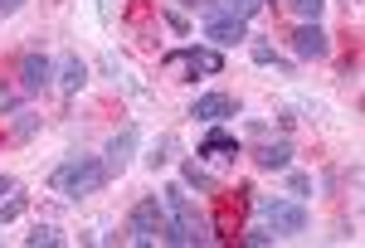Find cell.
Listing matches in <instances>:
<instances>
[{
    "label": "cell",
    "instance_id": "cell-1",
    "mask_svg": "<svg viewBox=\"0 0 365 248\" xmlns=\"http://www.w3.org/2000/svg\"><path fill=\"white\" fill-rule=\"evenodd\" d=\"M161 195H166V210H170V224H166V239H161V244L185 248V244H210V239H215V234H210V219L195 210V200L185 195L180 180H170Z\"/></svg>",
    "mask_w": 365,
    "mask_h": 248
},
{
    "label": "cell",
    "instance_id": "cell-2",
    "mask_svg": "<svg viewBox=\"0 0 365 248\" xmlns=\"http://www.w3.org/2000/svg\"><path fill=\"white\" fill-rule=\"evenodd\" d=\"M103 185H108L103 156H68V161L54 165V175H49V190L63 195V200H83V195L103 190Z\"/></svg>",
    "mask_w": 365,
    "mask_h": 248
},
{
    "label": "cell",
    "instance_id": "cell-3",
    "mask_svg": "<svg viewBox=\"0 0 365 248\" xmlns=\"http://www.w3.org/2000/svg\"><path fill=\"white\" fill-rule=\"evenodd\" d=\"M258 215L268 219V229H273V239H292V234H302L312 224V215H307V205L302 200H258Z\"/></svg>",
    "mask_w": 365,
    "mask_h": 248
},
{
    "label": "cell",
    "instance_id": "cell-4",
    "mask_svg": "<svg viewBox=\"0 0 365 248\" xmlns=\"http://www.w3.org/2000/svg\"><path fill=\"white\" fill-rule=\"evenodd\" d=\"M161 63H166L170 73H190V78H195V73H210V78H215V73H225V54H220L215 44H210V49H205V44H190V49H170Z\"/></svg>",
    "mask_w": 365,
    "mask_h": 248
},
{
    "label": "cell",
    "instance_id": "cell-5",
    "mask_svg": "<svg viewBox=\"0 0 365 248\" xmlns=\"http://www.w3.org/2000/svg\"><path fill=\"white\" fill-rule=\"evenodd\" d=\"M166 205L161 200H141L137 210H132V219H127V239L132 244H156V239H166Z\"/></svg>",
    "mask_w": 365,
    "mask_h": 248
},
{
    "label": "cell",
    "instance_id": "cell-6",
    "mask_svg": "<svg viewBox=\"0 0 365 248\" xmlns=\"http://www.w3.org/2000/svg\"><path fill=\"white\" fill-rule=\"evenodd\" d=\"M205 39H210L215 49H234V44L249 39V20H239V15H229V10L205 15Z\"/></svg>",
    "mask_w": 365,
    "mask_h": 248
},
{
    "label": "cell",
    "instance_id": "cell-7",
    "mask_svg": "<svg viewBox=\"0 0 365 248\" xmlns=\"http://www.w3.org/2000/svg\"><path fill=\"white\" fill-rule=\"evenodd\" d=\"M137 146H141V132L132 127V122H127V127H122V132L108 141V151H103V170H108V180H113V175H122V170L132 165Z\"/></svg>",
    "mask_w": 365,
    "mask_h": 248
},
{
    "label": "cell",
    "instance_id": "cell-8",
    "mask_svg": "<svg viewBox=\"0 0 365 248\" xmlns=\"http://www.w3.org/2000/svg\"><path fill=\"white\" fill-rule=\"evenodd\" d=\"M292 54L297 58H327L331 54V34L322 29V20H302L292 29Z\"/></svg>",
    "mask_w": 365,
    "mask_h": 248
},
{
    "label": "cell",
    "instance_id": "cell-9",
    "mask_svg": "<svg viewBox=\"0 0 365 248\" xmlns=\"http://www.w3.org/2000/svg\"><path fill=\"white\" fill-rule=\"evenodd\" d=\"M49 78H54V63H49L44 54H25L20 58V93H44Z\"/></svg>",
    "mask_w": 365,
    "mask_h": 248
},
{
    "label": "cell",
    "instance_id": "cell-10",
    "mask_svg": "<svg viewBox=\"0 0 365 248\" xmlns=\"http://www.w3.org/2000/svg\"><path fill=\"white\" fill-rule=\"evenodd\" d=\"M190 117H200V122H225V117H239V103L229 93H205V98H195Z\"/></svg>",
    "mask_w": 365,
    "mask_h": 248
},
{
    "label": "cell",
    "instance_id": "cell-11",
    "mask_svg": "<svg viewBox=\"0 0 365 248\" xmlns=\"http://www.w3.org/2000/svg\"><path fill=\"white\" fill-rule=\"evenodd\" d=\"M200 156H205V161H239V156H244V146H239L234 132H220V127H215L210 137L200 141Z\"/></svg>",
    "mask_w": 365,
    "mask_h": 248
},
{
    "label": "cell",
    "instance_id": "cell-12",
    "mask_svg": "<svg viewBox=\"0 0 365 248\" xmlns=\"http://www.w3.org/2000/svg\"><path fill=\"white\" fill-rule=\"evenodd\" d=\"M253 161H258V170H287V165H292V141L287 137L263 141V146L253 151Z\"/></svg>",
    "mask_w": 365,
    "mask_h": 248
},
{
    "label": "cell",
    "instance_id": "cell-13",
    "mask_svg": "<svg viewBox=\"0 0 365 248\" xmlns=\"http://www.w3.org/2000/svg\"><path fill=\"white\" fill-rule=\"evenodd\" d=\"M180 185H185V190H200V195H220V180H215V175H210L200 161H185V165H180Z\"/></svg>",
    "mask_w": 365,
    "mask_h": 248
},
{
    "label": "cell",
    "instance_id": "cell-14",
    "mask_svg": "<svg viewBox=\"0 0 365 248\" xmlns=\"http://www.w3.org/2000/svg\"><path fill=\"white\" fill-rule=\"evenodd\" d=\"M83 83H88V63L78 54H68V58H63V68H58V88H63V93H78Z\"/></svg>",
    "mask_w": 365,
    "mask_h": 248
},
{
    "label": "cell",
    "instance_id": "cell-15",
    "mask_svg": "<svg viewBox=\"0 0 365 248\" xmlns=\"http://www.w3.org/2000/svg\"><path fill=\"white\" fill-rule=\"evenodd\" d=\"M249 58H253V63H263V68H268V63H273V68H282L278 49H273L268 39H253V34H249Z\"/></svg>",
    "mask_w": 365,
    "mask_h": 248
},
{
    "label": "cell",
    "instance_id": "cell-16",
    "mask_svg": "<svg viewBox=\"0 0 365 248\" xmlns=\"http://www.w3.org/2000/svg\"><path fill=\"white\" fill-rule=\"evenodd\" d=\"M25 244L29 248H58V244H63V234H58L54 224H34V234H29Z\"/></svg>",
    "mask_w": 365,
    "mask_h": 248
},
{
    "label": "cell",
    "instance_id": "cell-17",
    "mask_svg": "<svg viewBox=\"0 0 365 248\" xmlns=\"http://www.w3.org/2000/svg\"><path fill=\"white\" fill-rule=\"evenodd\" d=\"M282 175H287V195H292V200H307V195H312V175H302V170H292V165H287Z\"/></svg>",
    "mask_w": 365,
    "mask_h": 248
},
{
    "label": "cell",
    "instance_id": "cell-18",
    "mask_svg": "<svg viewBox=\"0 0 365 248\" xmlns=\"http://www.w3.org/2000/svg\"><path fill=\"white\" fill-rule=\"evenodd\" d=\"M287 10H292L297 20H322V10H327V0H287Z\"/></svg>",
    "mask_w": 365,
    "mask_h": 248
},
{
    "label": "cell",
    "instance_id": "cell-19",
    "mask_svg": "<svg viewBox=\"0 0 365 248\" xmlns=\"http://www.w3.org/2000/svg\"><path fill=\"white\" fill-rule=\"evenodd\" d=\"M20 215H25V195H20V190H15V195H5V200H0V224L20 219Z\"/></svg>",
    "mask_w": 365,
    "mask_h": 248
},
{
    "label": "cell",
    "instance_id": "cell-20",
    "mask_svg": "<svg viewBox=\"0 0 365 248\" xmlns=\"http://www.w3.org/2000/svg\"><path fill=\"white\" fill-rule=\"evenodd\" d=\"M39 132V117L34 112H15V141H29Z\"/></svg>",
    "mask_w": 365,
    "mask_h": 248
},
{
    "label": "cell",
    "instance_id": "cell-21",
    "mask_svg": "<svg viewBox=\"0 0 365 248\" xmlns=\"http://www.w3.org/2000/svg\"><path fill=\"white\" fill-rule=\"evenodd\" d=\"M229 15H239V20H253L258 10H263V0H225Z\"/></svg>",
    "mask_w": 365,
    "mask_h": 248
},
{
    "label": "cell",
    "instance_id": "cell-22",
    "mask_svg": "<svg viewBox=\"0 0 365 248\" xmlns=\"http://www.w3.org/2000/svg\"><path fill=\"white\" fill-rule=\"evenodd\" d=\"M244 244H273V229L268 224H249L244 229Z\"/></svg>",
    "mask_w": 365,
    "mask_h": 248
},
{
    "label": "cell",
    "instance_id": "cell-23",
    "mask_svg": "<svg viewBox=\"0 0 365 248\" xmlns=\"http://www.w3.org/2000/svg\"><path fill=\"white\" fill-rule=\"evenodd\" d=\"M170 151H175V137H161V146L146 156V165H166V161H170Z\"/></svg>",
    "mask_w": 365,
    "mask_h": 248
},
{
    "label": "cell",
    "instance_id": "cell-24",
    "mask_svg": "<svg viewBox=\"0 0 365 248\" xmlns=\"http://www.w3.org/2000/svg\"><path fill=\"white\" fill-rule=\"evenodd\" d=\"M166 25L175 29V34H190V20H185L180 10H166Z\"/></svg>",
    "mask_w": 365,
    "mask_h": 248
},
{
    "label": "cell",
    "instance_id": "cell-25",
    "mask_svg": "<svg viewBox=\"0 0 365 248\" xmlns=\"http://www.w3.org/2000/svg\"><path fill=\"white\" fill-rule=\"evenodd\" d=\"M20 108V93H10V88H0V112H15Z\"/></svg>",
    "mask_w": 365,
    "mask_h": 248
},
{
    "label": "cell",
    "instance_id": "cell-26",
    "mask_svg": "<svg viewBox=\"0 0 365 248\" xmlns=\"http://www.w3.org/2000/svg\"><path fill=\"white\" fill-rule=\"evenodd\" d=\"M20 190V180H15V175H0V200H5V195H15Z\"/></svg>",
    "mask_w": 365,
    "mask_h": 248
},
{
    "label": "cell",
    "instance_id": "cell-27",
    "mask_svg": "<svg viewBox=\"0 0 365 248\" xmlns=\"http://www.w3.org/2000/svg\"><path fill=\"white\" fill-rule=\"evenodd\" d=\"M20 5H25V0H0V20H10V15H15Z\"/></svg>",
    "mask_w": 365,
    "mask_h": 248
},
{
    "label": "cell",
    "instance_id": "cell-28",
    "mask_svg": "<svg viewBox=\"0 0 365 248\" xmlns=\"http://www.w3.org/2000/svg\"><path fill=\"white\" fill-rule=\"evenodd\" d=\"M180 5H185V10H200V5H205V0H180Z\"/></svg>",
    "mask_w": 365,
    "mask_h": 248
},
{
    "label": "cell",
    "instance_id": "cell-29",
    "mask_svg": "<svg viewBox=\"0 0 365 248\" xmlns=\"http://www.w3.org/2000/svg\"><path fill=\"white\" fill-rule=\"evenodd\" d=\"M341 5H346V10H356V5H361V0H341Z\"/></svg>",
    "mask_w": 365,
    "mask_h": 248
}]
</instances>
